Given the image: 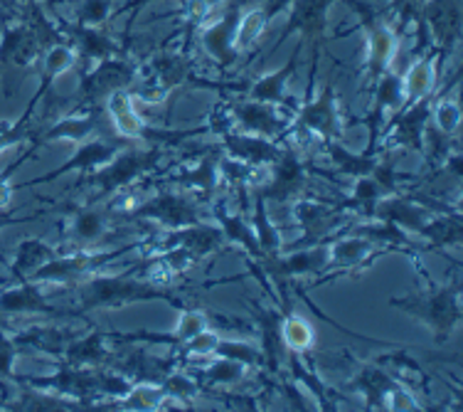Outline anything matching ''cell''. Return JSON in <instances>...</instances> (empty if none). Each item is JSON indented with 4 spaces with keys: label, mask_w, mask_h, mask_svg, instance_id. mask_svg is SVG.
I'll list each match as a JSON object with an SVG mask.
<instances>
[{
    "label": "cell",
    "mask_w": 463,
    "mask_h": 412,
    "mask_svg": "<svg viewBox=\"0 0 463 412\" xmlns=\"http://www.w3.org/2000/svg\"><path fill=\"white\" fill-rule=\"evenodd\" d=\"M286 363H288V370H291L296 383L306 388L316 398V403L321 405V410H335V403L330 400V390L323 386V380L316 376V370L306 368L303 356H298V353H286Z\"/></svg>",
    "instance_id": "cell-43"
},
{
    "label": "cell",
    "mask_w": 463,
    "mask_h": 412,
    "mask_svg": "<svg viewBox=\"0 0 463 412\" xmlns=\"http://www.w3.org/2000/svg\"><path fill=\"white\" fill-rule=\"evenodd\" d=\"M213 217L214 223L220 225V230H222L224 240H227L230 247L232 244H237V247H241V250L247 252L254 262L264 260V252L259 247L257 235L251 230L250 217H247L244 210H230L224 200H217L213 206Z\"/></svg>",
    "instance_id": "cell-29"
},
{
    "label": "cell",
    "mask_w": 463,
    "mask_h": 412,
    "mask_svg": "<svg viewBox=\"0 0 463 412\" xmlns=\"http://www.w3.org/2000/svg\"><path fill=\"white\" fill-rule=\"evenodd\" d=\"M214 356H222V359L240 360L247 368H264V353L259 349L257 343H250V340L240 339H222L217 340V349H214Z\"/></svg>",
    "instance_id": "cell-45"
},
{
    "label": "cell",
    "mask_w": 463,
    "mask_h": 412,
    "mask_svg": "<svg viewBox=\"0 0 463 412\" xmlns=\"http://www.w3.org/2000/svg\"><path fill=\"white\" fill-rule=\"evenodd\" d=\"M217 340H220V331L213 329V326H207L200 333H195L193 339H187L178 350L185 359H210V356H214Z\"/></svg>",
    "instance_id": "cell-53"
},
{
    "label": "cell",
    "mask_w": 463,
    "mask_h": 412,
    "mask_svg": "<svg viewBox=\"0 0 463 412\" xmlns=\"http://www.w3.org/2000/svg\"><path fill=\"white\" fill-rule=\"evenodd\" d=\"M340 3L355 13L357 25L365 33L363 72H365L367 87H373V81L392 67L397 50H400V35L387 18V10L383 5H377L373 0H340Z\"/></svg>",
    "instance_id": "cell-3"
},
{
    "label": "cell",
    "mask_w": 463,
    "mask_h": 412,
    "mask_svg": "<svg viewBox=\"0 0 463 412\" xmlns=\"http://www.w3.org/2000/svg\"><path fill=\"white\" fill-rule=\"evenodd\" d=\"M30 119L33 114H23L18 121H10V119H0V153H5L13 146L25 144L33 139V129H30Z\"/></svg>",
    "instance_id": "cell-52"
},
{
    "label": "cell",
    "mask_w": 463,
    "mask_h": 412,
    "mask_svg": "<svg viewBox=\"0 0 463 412\" xmlns=\"http://www.w3.org/2000/svg\"><path fill=\"white\" fill-rule=\"evenodd\" d=\"M220 158H222V149L217 144L213 149H207L205 156L193 168L170 173L165 180L180 186L187 196L195 197L197 203H210L217 196L220 186H222V180H220Z\"/></svg>",
    "instance_id": "cell-19"
},
{
    "label": "cell",
    "mask_w": 463,
    "mask_h": 412,
    "mask_svg": "<svg viewBox=\"0 0 463 412\" xmlns=\"http://www.w3.org/2000/svg\"><path fill=\"white\" fill-rule=\"evenodd\" d=\"M303 47H306V43L298 40V45H296V50L291 53V57H288V62L281 64L274 72L261 74V77H257L251 84H247V94H250V99H254V101H267V104H277V107L286 109L291 107L296 111L298 104H296L294 99H291V94H288V81H291V77H294L296 70H298Z\"/></svg>",
    "instance_id": "cell-23"
},
{
    "label": "cell",
    "mask_w": 463,
    "mask_h": 412,
    "mask_svg": "<svg viewBox=\"0 0 463 412\" xmlns=\"http://www.w3.org/2000/svg\"><path fill=\"white\" fill-rule=\"evenodd\" d=\"M0 314L60 316V314H67V311H60V309L47 299V294L43 292V284L30 282V279H23V282H18L15 287H8L0 292Z\"/></svg>",
    "instance_id": "cell-26"
},
{
    "label": "cell",
    "mask_w": 463,
    "mask_h": 412,
    "mask_svg": "<svg viewBox=\"0 0 463 412\" xmlns=\"http://www.w3.org/2000/svg\"><path fill=\"white\" fill-rule=\"evenodd\" d=\"M134 244H126V247H116V250H104V252H91V250H62L60 254H54L52 260L45 262L43 267H37L30 274V282H37L43 287H67V284H77L84 277H90L94 272L111 264L118 260L124 252H128Z\"/></svg>",
    "instance_id": "cell-6"
},
{
    "label": "cell",
    "mask_w": 463,
    "mask_h": 412,
    "mask_svg": "<svg viewBox=\"0 0 463 412\" xmlns=\"http://www.w3.org/2000/svg\"><path fill=\"white\" fill-rule=\"evenodd\" d=\"M264 30H267V23L261 18V10H259L257 0L247 5V8L241 10L240 23H237V33H234V47L244 53V50H250L259 43V37L264 35Z\"/></svg>",
    "instance_id": "cell-44"
},
{
    "label": "cell",
    "mask_w": 463,
    "mask_h": 412,
    "mask_svg": "<svg viewBox=\"0 0 463 412\" xmlns=\"http://www.w3.org/2000/svg\"><path fill=\"white\" fill-rule=\"evenodd\" d=\"M158 386H161L163 393L178 395V398H183L187 403H193L197 395L203 393L200 383H197L195 378H190V373H185V370H168V373L161 378Z\"/></svg>",
    "instance_id": "cell-50"
},
{
    "label": "cell",
    "mask_w": 463,
    "mask_h": 412,
    "mask_svg": "<svg viewBox=\"0 0 463 412\" xmlns=\"http://www.w3.org/2000/svg\"><path fill=\"white\" fill-rule=\"evenodd\" d=\"M35 151H37L35 146H30V149H27L23 156H18L15 161L10 163L8 168L0 173V213H5V210L10 207V200H13V190H15V188L10 186V178H13V176L18 173V168L23 166V163L30 161V158L35 156Z\"/></svg>",
    "instance_id": "cell-54"
},
{
    "label": "cell",
    "mask_w": 463,
    "mask_h": 412,
    "mask_svg": "<svg viewBox=\"0 0 463 412\" xmlns=\"http://www.w3.org/2000/svg\"><path fill=\"white\" fill-rule=\"evenodd\" d=\"M18 383L43 390V393H54L60 398H67L71 403H87L94 395H99V368H81L62 363L52 376L40 378H15Z\"/></svg>",
    "instance_id": "cell-14"
},
{
    "label": "cell",
    "mask_w": 463,
    "mask_h": 412,
    "mask_svg": "<svg viewBox=\"0 0 463 412\" xmlns=\"http://www.w3.org/2000/svg\"><path fill=\"white\" fill-rule=\"evenodd\" d=\"M350 233L360 235V237H365L377 247H383V250L397 252V250H417V244L411 243V237L407 230H402L400 225L390 223V220H363V223H357L350 227Z\"/></svg>",
    "instance_id": "cell-33"
},
{
    "label": "cell",
    "mask_w": 463,
    "mask_h": 412,
    "mask_svg": "<svg viewBox=\"0 0 463 412\" xmlns=\"http://www.w3.org/2000/svg\"><path fill=\"white\" fill-rule=\"evenodd\" d=\"M431 216H434V210H429L424 203H419L417 197L402 196V193L380 197L373 210L374 220H390V223L400 225L402 230H407L411 235H417L421 230V225L427 223Z\"/></svg>",
    "instance_id": "cell-28"
},
{
    "label": "cell",
    "mask_w": 463,
    "mask_h": 412,
    "mask_svg": "<svg viewBox=\"0 0 463 412\" xmlns=\"http://www.w3.org/2000/svg\"><path fill=\"white\" fill-rule=\"evenodd\" d=\"M20 349L15 346V339L13 333H8L5 329H0V376L15 380V373H13V366H15V359H18Z\"/></svg>",
    "instance_id": "cell-55"
},
{
    "label": "cell",
    "mask_w": 463,
    "mask_h": 412,
    "mask_svg": "<svg viewBox=\"0 0 463 412\" xmlns=\"http://www.w3.org/2000/svg\"><path fill=\"white\" fill-rule=\"evenodd\" d=\"M64 43H70L77 53V64H81V70H90L101 60L124 54L126 47L114 43L107 33H101V27H84L80 23H62Z\"/></svg>",
    "instance_id": "cell-20"
},
{
    "label": "cell",
    "mask_w": 463,
    "mask_h": 412,
    "mask_svg": "<svg viewBox=\"0 0 463 412\" xmlns=\"http://www.w3.org/2000/svg\"><path fill=\"white\" fill-rule=\"evenodd\" d=\"M77 336V331H67V329H54V326H30L25 331L13 333L15 346L20 350H43L50 356L62 359L64 346Z\"/></svg>",
    "instance_id": "cell-36"
},
{
    "label": "cell",
    "mask_w": 463,
    "mask_h": 412,
    "mask_svg": "<svg viewBox=\"0 0 463 412\" xmlns=\"http://www.w3.org/2000/svg\"><path fill=\"white\" fill-rule=\"evenodd\" d=\"M77 67V53L70 43H54V45L43 50V80L37 87V94L33 99L43 101L54 87V81L60 80L64 72H70Z\"/></svg>",
    "instance_id": "cell-35"
},
{
    "label": "cell",
    "mask_w": 463,
    "mask_h": 412,
    "mask_svg": "<svg viewBox=\"0 0 463 412\" xmlns=\"http://www.w3.org/2000/svg\"><path fill=\"white\" fill-rule=\"evenodd\" d=\"M251 3L254 0H230V8L222 10L220 18L207 20L200 25V45L222 70H230L240 62L241 53L234 47V33H237L241 10Z\"/></svg>",
    "instance_id": "cell-13"
},
{
    "label": "cell",
    "mask_w": 463,
    "mask_h": 412,
    "mask_svg": "<svg viewBox=\"0 0 463 412\" xmlns=\"http://www.w3.org/2000/svg\"><path fill=\"white\" fill-rule=\"evenodd\" d=\"M80 101L84 107H99L101 99H107L116 90H131L138 80V62H131L126 54H116L101 60L90 70H81Z\"/></svg>",
    "instance_id": "cell-9"
},
{
    "label": "cell",
    "mask_w": 463,
    "mask_h": 412,
    "mask_svg": "<svg viewBox=\"0 0 463 412\" xmlns=\"http://www.w3.org/2000/svg\"><path fill=\"white\" fill-rule=\"evenodd\" d=\"M190 405L187 400L178 398V395H170V393H163L158 398V403H156V412H168V410H190Z\"/></svg>",
    "instance_id": "cell-58"
},
{
    "label": "cell",
    "mask_w": 463,
    "mask_h": 412,
    "mask_svg": "<svg viewBox=\"0 0 463 412\" xmlns=\"http://www.w3.org/2000/svg\"><path fill=\"white\" fill-rule=\"evenodd\" d=\"M281 340H284L288 353L306 356L316 346V329H313V323L306 316L286 311L284 319H281Z\"/></svg>",
    "instance_id": "cell-41"
},
{
    "label": "cell",
    "mask_w": 463,
    "mask_h": 412,
    "mask_svg": "<svg viewBox=\"0 0 463 412\" xmlns=\"http://www.w3.org/2000/svg\"><path fill=\"white\" fill-rule=\"evenodd\" d=\"M390 306L400 309L411 319H417L421 326H427L439 346L451 339V333L458 329L463 319L461 304V279L458 274L454 282L441 287H429L427 292H414L407 296H394Z\"/></svg>",
    "instance_id": "cell-2"
},
{
    "label": "cell",
    "mask_w": 463,
    "mask_h": 412,
    "mask_svg": "<svg viewBox=\"0 0 463 412\" xmlns=\"http://www.w3.org/2000/svg\"><path fill=\"white\" fill-rule=\"evenodd\" d=\"M163 395L161 386L158 383H151V380H141V383H134L131 393L116 400V410H156V403Z\"/></svg>",
    "instance_id": "cell-47"
},
{
    "label": "cell",
    "mask_w": 463,
    "mask_h": 412,
    "mask_svg": "<svg viewBox=\"0 0 463 412\" xmlns=\"http://www.w3.org/2000/svg\"><path fill=\"white\" fill-rule=\"evenodd\" d=\"M254 306V316H257V326L259 331H261V353H264V366L271 370V373H277L279 366H281V360H286V346L284 340H281V319H284V306H279L277 309H267V306H259L257 302H250Z\"/></svg>",
    "instance_id": "cell-31"
},
{
    "label": "cell",
    "mask_w": 463,
    "mask_h": 412,
    "mask_svg": "<svg viewBox=\"0 0 463 412\" xmlns=\"http://www.w3.org/2000/svg\"><path fill=\"white\" fill-rule=\"evenodd\" d=\"M107 109L90 107L84 114H70V117L57 119L52 126H47L45 131H37L30 139V146L54 144V141H70V144H81L91 136H111V121H107Z\"/></svg>",
    "instance_id": "cell-16"
},
{
    "label": "cell",
    "mask_w": 463,
    "mask_h": 412,
    "mask_svg": "<svg viewBox=\"0 0 463 412\" xmlns=\"http://www.w3.org/2000/svg\"><path fill=\"white\" fill-rule=\"evenodd\" d=\"M394 386H400V380H394L392 373H387L380 363H363L355 376L345 383L350 393L365 398L367 410H384L387 393Z\"/></svg>",
    "instance_id": "cell-30"
},
{
    "label": "cell",
    "mask_w": 463,
    "mask_h": 412,
    "mask_svg": "<svg viewBox=\"0 0 463 412\" xmlns=\"http://www.w3.org/2000/svg\"><path fill=\"white\" fill-rule=\"evenodd\" d=\"M431 124L437 126V131L446 139H451L461 126V107L456 99L434 97L431 101Z\"/></svg>",
    "instance_id": "cell-46"
},
{
    "label": "cell",
    "mask_w": 463,
    "mask_h": 412,
    "mask_svg": "<svg viewBox=\"0 0 463 412\" xmlns=\"http://www.w3.org/2000/svg\"><path fill=\"white\" fill-rule=\"evenodd\" d=\"M373 109L365 119H357L360 124L367 126L370 131V139H367L365 151L367 156H374L377 153V144H380V136H383L384 124L397 114L404 104V81H402V74L394 72L392 67L383 72L377 80L373 81Z\"/></svg>",
    "instance_id": "cell-12"
},
{
    "label": "cell",
    "mask_w": 463,
    "mask_h": 412,
    "mask_svg": "<svg viewBox=\"0 0 463 412\" xmlns=\"http://www.w3.org/2000/svg\"><path fill=\"white\" fill-rule=\"evenodd\" d=\"M128 144H131V141H126V139L111 141V139H104V136H91V139H87V141L77 144L74 153H71L70 158H67L62 166H57L52 173H45V176H40V178L27 180V183H23L20 188H30V186L52 183V180L67 176V173H91V170L101 168L104 163L111 161L116 153L121 151V149Z\"/></svg>",
    "instance_id": "cell-17"
},
{
    "label": "cell",
    "mask_w": 463,
    "mask_h": 412,
    "mask_svg": "<svg viewBox=\"0 0 463 412\" xmlns=\"http://www.w3.org/2000/svg\"><path fill=\"white\" fill-rule=\"evenodd\" d=\"M230 117L234 121V129L247 131V134L267 136V139H281L288 134V126L294 121V111L288 114L286 107L267 104V101H230Z\"/></svg>",
    "instance_id": "cell-15"
},
{
    "label": "cell",
    "mask_w": 463,
    "mask_h": 412,
    "mask_svg": "<svg viewBox=\"0 0 463 412\" xmlns=\"http://www.w3.org/2000/svg\"><path fill=\"white\" fill-rule=\"evenodd\" d=\"M441 67H444V64H441L439 50L434 45L414 57V62L410 64V70L402 74V81H404V104H402V109L411 107L414 101H419V99L424 97H431V94L437 91Z\"/></svg>",
    "instance_id": "cell-27"
},
{
    "label": "cell",
    "mask_w": 463,
    "mask_h": 412,
    "mask_svg": "<svg viewBox=\"0 0 463 412\" xmlns=\"http://www.w3.org/2000/svg\"><path fill=\"white\" fill-rule=\"evenodd\" d=\"M291 217H294V223L303 230V237L294 244H284V250L306 247V244L328 243L330 237L338 233L340 227L350 220V217H347L345 213H340L335 206H326L321 200H313V197L303 196L291 200Z\"/></svg>",
    "instance_id": "cell-10"
},
{
    "label": "cell",
    "mask_w": 463,
    "mask_h": 412,
    "mask_svg": "<svg viewBox=\"0 0 463 412\" xmlns=\"http://www.w3.org/2000/svg\"><path fill=\"white\" fill-rule=\"evenodd\" d=\"M62 247H57V244H50L47 240H40V237H27L23 243L15 247V257L10 260L8 269L13 279H27L37 267H43L45 262H50L54 254H60Z\"/></svg>",
    "instance_id": "cell-34"
},
{
    "label": "cell",
    "mask_w": 463,
    "mask_h": 412,
    "mask_svg": "<svg viewBox=\"0 0 463 412\" xmlns=\"http://www.w3.org/2000/svg\"><path fill=\"white\" fill-rule=\"evenodd\" d=\"M335 0H294L288 5V20H286L281 35L277 37V43L269 50V57L279 53V47L284 45L288 37L298 35L303 43L308 45H326L328 40V18L330 8Z\"/></svg>",
    "instance_id": "cell-11"
},
{
    "label": "cell",
    "mask_w": 463,
    "mask_h": 412,
    "mask_svg": "<svg viewBox=\"0 0 463 412\" xmlns=\"http://www.w3.org/2000/svg\"><path fill=\"white\" fill-rule=\"evenodd\" d=\"M151 3H156V0H126L121 8H116L114 15H128V20H126V27H124L126 37L131 35V27H134L136 18H138V13H143V10L148 8ZM114 15H111V18H114Z\"/></svg>",
    "instance_id": "cell-57"
},
{
    "label": "cell",
    "mask_w": 463,
    "mask_h": 412,
    "mask_svg": "<svg viewBox=\"0 0 463 412\" xmlns=\"http://www.w3.org/2000/svg\"><path fill=\"white\" fill-rule=\"evenodd\" d=\"M345 119L340 114L338 91L333 81H326L316 97H306L301 107L296 109V117L288 126V134L296 141H308V139H321V141H333L345 136Z\"/></svg>",
    "instance_id": "cell-5"
},
{
    "label": "cell",
    "mask_w": 463,
    "mask_h": 412,
    "mask_svg": "<svg viewBox=\"0 0 463 412\" xmlns=\"http://www.w3.org/2000/svg\"><path fill=\"white\" fill-rule=\"evenodd\" d=\"M323 151L333 163V168L347 176V178H360V176H370L374 166L380 163V156H367V153H355L343 146V139H333V141H321Z\"/></svg>",
    "instance_id": "cell-37"
},
{
    "label": "cell",
    "mask_w": 463,
    "mask_h": 412,
    "mask_svg": "<svg viewBox=\"0 0 463 412\" xmlns=\"http://www.w3.org/2000/svg\"><path fill=\"white\" fill-rule=\"evenodd\" d=\"M210 326V319H207V311H197V309H180V319L173 329V340H175V350L185 343L187 339H193L195 333H200L203 329Z\"/></svg>",
    "instance_id": "cell-51"
},
{
    "label": "cell",
    "mask_w": 463,
    "mask_h": 412,
    "mask_svg": "<svg viewBox=\"0 0 463 412\" xmlns=\"http://www.w3.org/2000/svg\"><path fill=\"white\" fill-rule=\"evenodd\" d=\"M165 146H148V149H131V144L124 146L114 158L104 163L101 168L91 170L87 186L97 193L90 197V203H104L107 197L116 196L118 190H126L141 180L146 173L156 170V166L163 161Z\"/></svg>",
    "instance_id": "cell-4"
},
{
    "label": "cell",
    "mask_w": 463,
    "mask_h": 412,
    "mask_svg": "<svg viewBox=\"0 0 463 412\" xmlns=\"http://www.w3.org/2000/svg\"><path fill=\"white\" fill-rule=\"evenodd\" d=\"M384 410H394V412H404V410H421L417 403V398L411 395V390L407 386H394L390 393H387V400H384Z\"/></svg>",
    "instance_id": "cell-56"
},
{
    "label": "cell",
    "mask_w": 463,
    "mask_h": 412,
    "mask_svg": "<svg viewBox=\"0 0 463 412\" xmlns=\"http://www.w3.org/2000/svg\"><path fill=\"white\" fill-rule=\"evenodd\" d=\"M384 196H387V190L373 176H360V178H355V186H353V196L347 197L345 203H338L335 207L340 213H357V216L370 220L377 200Z\"/></svg>",
    "instance_id": "cell-42"
},
{
    "label": "cell",
    "mask_w": 463,
    "mask_h": 412,
    "mask_svg": "<svg viewBox=\"0 0 463 412\" xmlns=\"http://www.w3.org/2000/svg\"><path fill=\"white\" fill-rule=\"evenodd\" d=\"M421 5L424 0H390L384 10H387V18L397 30V35H402L407 27L417 25L419 15H421Z\"/></svg>",
    "instance_id": "cell-49"
},
{
    "label": "cell",
    "mask_w": 463,
    "mask_h": 412,
    "mask_svg": "<svg viewBox=\"0 0 463 412\" xmlns=\"http://www.w3.org/2000/svg\"><path fill=\"white\" fill-rule=\"evenodd\" d=\"M107 117L114 126V134L126 141H148L153 126L146 124V119L136 109V99L131 90H116L104 99Z\"/></svg>",
    "instance_id": "cell-24"
},
{
    "label": "cell",
    "mask_w": 463,
    "mask_h": 412,
    "mask_svg": "<svg viewBox=\"0 0 463 412\" xmlns=\"http://www.w3.org/2000/svg\"><path fill=\"white\" fill-rule=\"evenodd\" d=\"M390 254V250H377L365 237L355 233L347 235H333L328 240V269L347 274V272H360V269L370 267L377 257Z\"/></svg>",
    "instance_id": "cell-21"
},
{
    "label": "cell",
    "mask_w": 463,
    "mask_h": 412,
    "mask_svg": "<svg viewBox=\"0 0 463 412\" xmlns=\"http://www.w3.org/2000/svg\"><path fill=\"white\" fill-rule=\"evenodd\" d=\"M128 217L158 225L161 230H178V227L205 223L195 197L180 190H158L151 197L138 200L134 210H128Z\"/></svg>",
    "instance_id": "cell-7"
},
{
    "label": "cell",
    "mask_w": 463,
    "mask_h": 412,
    "mask_svg": "<svg viewBox=\"0 0 463 412\" xmlns=\"http://www.w3.org/2000/svg\"><path fill=\"white\" fill-rule=\"evenodd\" d=\"M111 340H109V331H91L87 336H74V339L64 346L62 359L64 363L81 368H101L111 363Z\"/></svg>",
    "instance_id": "cell-32"
},
{
    "label": "cell",
    "mask_w": 463,
    "mask_h": 412,
    "mask_svg": "<svg viewBox=\"0 0 463 412\" xmlns=\"http://www.w3.org/2000/svg\"><path fill=\"white\" fill-rule=\"evenodd\" d=\"M114 15L111 0H80L74 8V23L84 27H101L107 25Z\"/></svg>",
    "instance_id": "cell-48"
},
{
    "label": "cell",
    "mask_w": 463,
    "mask_h": 412,
    "mask_svg": "<svg viewBox=\"0 0 463 412\" xmlns=\"http://www.w3.org/2000/svg\"><path fill=\"white\" fill-rule=\"evenodd\" d=\"M251 197H254V213L250 217V225L254 235H257V243L264 252V257H274L279 252L284 250V237L279 233V227L274 225V220L269 217L267 200L259 196L257 190H251Z\"/></svg>",
    "instance_id": "cell-39"
},
{
    "label": "cell",
    "mask_w": 463,
    "mask_h": 412,
    "mask_svg": "<svg viewBox=\"0 0 463 412\" xmlns=\"http://www.w3.org/2000/svg\"><path fill=\"white\" fill-rule=\"evenodd\" d=\"M417 235L427 240L429 250L461 247V213H458V207L454 213H434L427 223L421 225Z\"/></svg>",
    "instance_id": "cell-38"
},
{
    "label": "cell",
    "mask_w": 463,
    "mask_h": 412,
    "mask_svg": "<svg viewBox=\"0 0 463 412\" xmlns=\"http://www.w3.org/2000/svg\"><path fill=\"white\" fill-rule=\"evenodd\" d=\"M213 359L214 360L210 366H203L200 370H195V380L200 383V388H232L240 386L241 380L247 378V366L240 363V360L222 359V356H213Z\"/></svg>",
    "instance_id": "cell-40"
},
{
    "label": "cell",
    "mask_w": 463,
    "mask_h": 412,
    "mask_svg": "<svg viewBox=\"0 0 463 412\" xmlns=\"http://www.w3.org/2000/svg\"><path fill=\"white\" fill-rule=\"evenodd\" d=\"M269 173L259 186H251L267 203H291L308 188V163L303 161L301 149L286 144L277 161L267 166Z\"/></svg>",
    "instance_id": "cell-8"
},
{
    "label": "cell",
    "mask_w": 463,
    "mask_h": 412,
    "mask_svg": "<svg viewBox=\"0 0 463 412\" xmlns=\"http://www.w3.org/2000/svg\"><path fill=\"white\" fill-rule=\"evenodd\" d=\"M71 287L77 289V302H80L81 311H109V309L114 311V309H124L128 304H138V302H165L175 309H185V302L173 289L153 284L148 279L136 277L131 272H124V274L94 272Z\"/></svg>",
    "instance_id": "cell-1"
},
{
    "label": "cell",
    "mask_w": 463,
    "mask_h": 412,
    "mask_svg": "<svg viewBox=\"0 0 463 412\" xmlns=\"http://www.w3.org/2000/svg\"><path fill=\"white\" fill-rule=\"evenodd\" d=\"M111 216L114 213L107 206L99 207V203L74 207L67 223V243L74 250H87L91 244H97L111 230Z\"/></svg>",
    "instance_id": "cell-25"
},
{
    "label": "cell",
    "mask_w": 463,
    "mask_h": 412,
    "mask_svg": "<svg viewBox=\"0 0 463 412\" xmlns=\"http://www.w3.org/2000/svg\"><path fill=\"white\" fill-rule=\"evenodd\" d=\"M419 18L424 20L431 45L437 47L444 64L461 40V0H424Z\"/></svg>",
    "instance_id": "cell-18"
},
{
    "label": "cell",
    "mask_w": 463,
    "mask_h": 412,
    "mask_svg": "<svg viewBox=\"0 0 463 412\" xmlns=\"http://www.w3.org/2000/svg\"><path fill=\"white\" fill-rule=\"evenodd\" d=\"M220 149H222L224 156L257 166V168L271 166L284 151V146L274 141V139L247 134V131H240V129H230V131L220 134Z\"/></svg>",
    "instance_id": "cell-22"
}]
</instances>
